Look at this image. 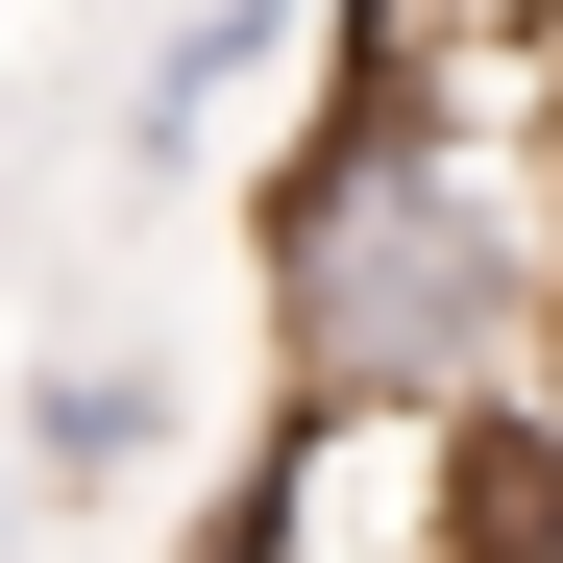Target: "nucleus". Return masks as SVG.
I'll return each instance as SVG.
<instances>
[{
    "label": "nucleus",
    "instance_id": "1",
    "mask_svg": "<svg viewBox=\"0 0 563 563\" xmlns=\"http://www.w3.org/2000/svg\"><path fill=\"white\" fill-rule=\"evenodd\" d=\"M269 343H295V393H539L563 367V172L295 123L269 147Z\"/></svg>",
    "mask_w": 563,
    "mask_h": 563
},
{
    "label": "nucleus",
    "instance_id": "2",
    "mask_svg": "<svg viewBox=\"0 0 563 563\" xmlns=\"http://www.w3.org/2000/svg\"><path fill=\"white\" fill-rule=\"evenodd\" d=\"M319 123L563 172V0H319Z\"/></svg>",
    "mask_w": 563,
    "mask_h": 563
},
{
    "label": "nucleus",
    "instance_id": "3",
    "mask_svg": "<svg viewBox=\"0 0 563 563\" xmlns=\"http://www.w3.org/2000/svg\"><path fill=\"white\" fill-rule=\"evenodd\" d=\"M295 25H319V0H197V25L147 49V123H123V147H147V172H197V123H221V99H245Z\"/></svg>",
    "mask_w": 563,
    "mask_h": 563
},
{
    "label": "nucleus",
    "instance_id": "4",
    "mask_svg": "<svg viewBox=\"0 0 563 563\" xmlns=\"http://www.w3.org/2000/svg\"><path fill=\"white\" fill-rule=\"evenodd\" d=\"M25 539H49V465H25V441H0V563H25Z\"/></svg>",
    "mask_w": 563,
    "mask_h": 563
}]
</instances>
